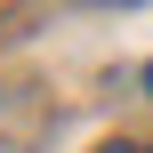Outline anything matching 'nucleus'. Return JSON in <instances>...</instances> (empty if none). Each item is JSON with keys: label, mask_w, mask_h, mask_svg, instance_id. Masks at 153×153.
Returning a JSON list of instances; mask_svg holds the SVG:
<instances>
[{"label": "nucleus", "mask_w": 153, "mask_h": 153, "mask_svg": "<svg viewBox=\"0 0 153 153\" xmlns=\"http://www.w3.org/2000/svg\"><path fill=\"white\" fill-rule=\"evenodd\" d=\"M97 153H153V145H129V137H113V145H97Z\"/></svg>", "instance_id": "1"}, {"label": "nucleus", "mask_w": 153, "mask_h": 153, "mask_svg": "<svg viewBox=\"0 0 153 153\" xmlns=\"http://www.w3.org/2000/svg\"><path fill=\"white\" fill-rule=\"evenodd\" d=\"M145 97H153V65H145Z\"/></svg>", "instance_id": "2"}]
</instances>
